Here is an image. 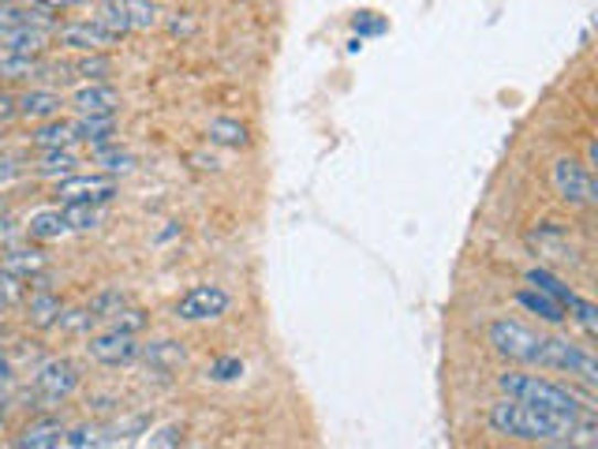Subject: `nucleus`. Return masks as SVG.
I'll use <instances>...</instances> for the list:
<instances>
[{"instance_id":"19","label":"nucleus","mask_w":598,"mask_h":449,"mask_svg":"<svg viewBox=\"0 0 598 449\" xmlns=\"http://www.w3.org/2000/svg\"><path fill=\"white\" fill-rule=\"evenodd\" d=\"M61 314H64L61 296H53L50 289H38V292L31 296V303H26V322H31V327H38V330L56 327V322H61Z\"/></svg>"},{"instance_id":"27","label":"nucleus","mask_w":598,"mask_h":449,"mask_svg":"<svg viewBox=\"0 0 598 449\" xmlns=\"http://www.w3.org/2000/svg\"><path fill=\"white\" fill-rule=\"evenodd\" d=\"M210 139L214 142H221V147H233V150H239V147H247L250 142V136H247V128L239 120H210Z\"/></svg>"},{"instance_id":"13","label":"nucleus","mask_w":598,"mask_h":449,"mask_svg":"<svg viewBox=\"0 0 598 449\" xmlns=\"http://www.w3.org/2000/svg\"><path fill=\"white\" fill-rule=\"evenodd\" d=\"M75 113L79 117H117L120 109V94L109 87V83H86V87L75 90Z\"/></svg>"},{"instance_id":"2","label":"nucleus","mask_w":598,"mask_h":449,"mask_svg":"<svg viewBox=\"0 0 598 449\" xmlns=\"http://www.w3.org/2000/svg\"><path fill=\"white\" fill-rule=\"evenodd\" d=\"M498 389H501V397L524 400V405L543 408V413H562L573 419H591V413H595L591 397L580 400V394H576L573 386H557V382H546L538 375L505 371V375H498Z\"/></svg>"},{"instance_id":"29","label":"nucleus","mask_w":598,"mask_h":449,"mask_svg":"<svg viewBox=\"0 0 598 449\" xmlns=\"http://www.w3.org/2000/svg\"><path fill=\"white\" fill-rule=\"evenodd\" d=\"M72 72L79 75V79H86V83H105V75L113 72V61L105 53H86L83 61L72 64Z\"/></svg>"},{"instance_id":"10","label":"nucleus","mask_w":598,"mask_h":449,"mask_svg":"<svg viewBox=\"0 0 598 449\" xmlns=\"http://www.w3.org/2000/svg\"><path fill=\"white\" fill-rule=\"evenodd\" d=\"M86 352H90V360H98L102 367H128V363L139 360V341H135V333L102 330L86 341Z\"/></svg>"},{"instance_id":"17","label":"nucleus","mask_w":598,"mask_h":449,"mask_svg":"<svg viewBox=\"0 0 598 449\" xmlns=\"http://www.w3.org/2000/svg\"><path fill=\"white\" fill-rule=\"evenodd\" d=\"M527 244H532L543 259H554V263H565V259H573V255H576L573 244H568V236L554 225H543L538 233H532V236H527Z\"/></svg>"},{"instance_id":"26","label":"nucleus","mask_w":598,"mask_h":449,"mask_svg":"<svg viewBox=\"0 0 598 449\" xmlns=\"http://www.w3.org/2000/svg\"><path fill=\"white\" fill-rule=\"evenodd\" d=\"M98 23L105 26L109 34H131V19H128V8H124V0H102V8H98Z\"/></svg>"},{"instance_id":"20","label":"nucleus","mask_w":598,"mask_h":449,"mask_svg":"<svg viewBox=\"0 0 598 449\" xmlns=\"http://www.w3.org/2000/svg\"><path fill=\"white\" fill-rule=\"evenodd\" d=\"M516 303H520V308H527L532 314H538V319L549 322V327H562V322H568V314H565L562 303L549 300V296L538 292V289H520V292H516Z\"/></svg>"},{"instance_id":"11","label":"nucleus","mask_w":598,"mask_h":449,"mask_svg":"<svg viewBox=\"0 0 598 449\" xmlns=\"http://www.w3.org/2000/svg\"><path fill=\"white\" fill-rule=\"evenodd\" d=\"M56 38L67 50H79V53H105L113 45H120L117 34H109L98 19H83V23H67V26H56Z\"/></svg>"},{"instance_id":"8","label":"nucleus","mask_w":598,"mask_h":449,"mask_svg":"<svg viewBox=\"0 0 598 449\" xmlns=\"http://www.w3.org/2000/svg\"><path fill=\"white\" fill-rule=\"evenodd\" d=\"M117 195V177L109 173H72L64 180H56V199L61 203H94V206H105L113 203Z\"/></svg>"},{"instance_id":"1","label":"nucleus","mask_w":598,"mask_h":449,"mask_svg":"<svg viewBox=\"0 0 598 449\" xmlns=\"http://www.w3.org/2000/svg\"><path fill=\"white\" fill-rule=\"evenodd\" d=\"M490 431L501 438H513V442H576L580 435V424L587 419H573L562 413H543V408H532L524 400L501 397L498 405H490Z\"/></svg>"},{"instance_id":"22","label":"nucleus","mask_w":598,"mask_h":449,"mask_svg":"<svg viewBox=\"0 0 598 449\" xmlns=\"http://www.w3.org/2000/svg\"><path fill=\"white\" fill-rule=\"evenodd\" d=\"M26 236L31 240H61V236H67L64 210H42V214H34L31 225H26Z\"/></svg>"},{"instance_id":"3","label":"nucleus","mask_w":598,"mask_h":449,"mask_svg":"<svg viewBox=\"0 0 598 449\" xmlns=\"http://www.w3.org/2000/svg\"><path fill=\"white\" fill-rule=\"evenodd\" d=\"M527 285L538 289V292H546L549 300L562 303L565 314L587 333V338H598V311H595V303L584 300V296L576 292V289H568V285L554 270H546V266H532V270H527Z\"/></svg>"},{"instance_id":"39","label":"nucleus","mask_w":598,"mask_h":449,"mask_svg":"<svg viewBox=\"0 0 598 449\" xmlns=\"http://www.w3.org/2000/svg\"><path fill=\"white\" fill-rule=\"evenodd\" d=\"M0 431H4V400H0Z\"/></svg>"},{"instance_id":"33","label":"nucleus","mask_w":598,"mask_h":449,"mask_svg":"<svg viewBox=\"0 0 598 449\" xmlns=\"http://www.w3.org/2000/svg\"><path fill=\"white\" fill-rule=\"evenodd\" d=\"M244 375V363H239L236 356H225V360H217L214 367H210V378L214 382H233Z\"/></svg>"},{"instance_id":"30","label":"nucleus","mask_w":598,"mask_h":449,"mask_svg":"<svg viewBox=\"0 0 598 449\" xmlns=\"http://www.w3.org/2000/svg\"><path fill=\"white\" fill-rule=\"evenodd\" d=\"M124 303H131V300H128V296H124L120 289H105V292H98V296H94V300H90V308H86V311L94 314V322H105V319H109L113 311H120Z\"/></svg>"},{"instance_id":"25","label":"nucleus","mask_w":598,"mask_h":449,"mask_svg":"<svg viewBox=\"0 0 598 449\" xmlns=\"http://www.w3.org/2000/svg\"><path fill=\"white\" fill-rule=\"evenodd\" d=\"M94 161L102 165V173L117 177V173H131L135 169V158L128 150H120L117 142H105V147H94Z\"/></svg>"},{"instance_id":"12","label":"nucleus","mask_w":598,"mask_h":449,"mask_svg":"<svg viewBox=\"0 0 598 449\" xmlns=\"http://www.w3.org/2000/svg\"><path fill=\"white\" fill-rule=\"evenodd\" d=\"M139 360L147 363V375L169 382L188 363V349L180 341H150V345H139Z\"/></svg>"},{"instance_id":"28","label":"nucleus","mask_w":598,"mask_h":449,"mask_svg":"<svg viewBox=\"0 0 598 449\" xmlns=\"http://www.w3.org/2000/svg\"><path fill=\"white\" fill-rule=\"evenodd\" d=\"M124 8H128L131 31H153V26H161V8L153 0H124Z\"/></svg>"},{"instance_id":"24","label":"nucleus","mask_w":598,"mask_h":449,"mask_svg":"<svg viewBox=\"0 0 598 449\" xmlns=\"http://www.w3.org/2000/svg\"><path fill=\"white\" fill-rule=\"evenodd\" d=\"M75 165H79V158H75L67 147H61V150H42V165H38V177L64 180V177L75 173Z\"/></svg>"},{"instance_id":"7","label":"nucleus","mask_w":598,"mask_h":449,"mask_svg":"<svg viewBox=\"0 0 598 449\" xmlns=\"http://www.w3.org/2000/svg\"><path fill=\"white\" fill-rule=\"evenodd\" d=\"M549 177H554L557 195H562L568 206H595L598 203V184L591 177V165H584V161H576V158L554 161V173Z\"/></svg>"},{"instance_id":"36","label":"nucleus","mask_w":598,"mask_h":449,"mask_svg":"<svg viewBox=\"0 0 598 449\" xmlns=\"http://www.w3.org/2000/svg\"><path fill=\"white\" fill-rule=\"evenodd\" d=\"M38 8H45V12H64V8H75L83 4V0H34Z\"/></svg>"},{"instance_id":"31","label":"nucleus","mask_w":598,"mask_h":449,"mask_svg":"<svg viewBox=\"0 0 598 449\" xmlns=\"http://www.w3.org/2000/svg\"><path fill=\"white\" fill-rule=\"evenodd\" d=\"M105 327L120 330V333H139L142 327H147V314H142L139 308H131V303H124L120 311H113L109 319H105Z\"/></svg>"},{"instance_id":"21","label":"nucleus","mask_w":598,"mask_h":449,"mask_svg":"<svg viewBox=\"0 0 598 449\" xmlns=\"http://www.w3.org/2000/svg\"><path fill=\"white\" fill-rule=\"evenodd\" d=\"M31 142L38 150H61V147H72L75 136H72V124L53 117V120H42L38 124V131L31 136Z\"/></svg>"},{"instance_id":"15","label":"nucleus","mask_w":598,"mask_h":449,"mask_svg":"<svg viewBox=\"0 0 598 449\" xmlns=\"http://www.w3.org/2000/svg\"><path fill=\"white\" fill-rule=\"evenodd\" d=\"M61 105H64L61 94H53V90H26L15 98V117L42 124V120L61 117Z\"/></svg>"},{"instance_id":"35","label":"nucleus","mask_w":598,"mask_h":449,"mask_svg":"<svg viewBox=\"0 0 598 449\" xmlns=\"http://www.w3.org/2000/svg\"><path fill=\"white\" fill-rule=\"evenodd\" d=\"M147 442H150V446H180V442H183V431L169 424V427H161V431H153Z\"/></svg>"},{"instance_id":"5","label":"nucleus","mask_w":598,"mask_h":449,"mask_svg":"<svg viewBox=\"0 0 598 449\" xmlns=\"http://www.w3.org/2000/svg\"><path fill=\"white\" fill-rule=\"evenodd\" d=\"M535 367L565 371V375H576L580 382H587V386H595L598 382V363H595L591 352H587L584 345H573V341H562V338H543Z\"/></svg>"},{"instance_id":"18","label":"nucleus","mask_w":598,"mask_h":449,"mask_svg":"<svg viewBox=\"0 0 598 449\" xmlns=\"http://www.w3.org/2000/svg\"><path fill=\"white\" fill-rule=\"evenodd\" d=\"M72 136L75 142H86V147H105L117 136V117H79L72 124Z\"/></svg>"},{"instance_id":"38","label":"nucleus","mask_w":598,"mask_h":449,"mask_svg":"<svg viewBox=\"0 0 598 449\" xmlns=\"http://www.w3.org/2000/svg\"><path fill=\"white\" fill-rule=\"evenodd\" d=\"M4 386H8V371L0 367V394H4Z\"/></svg>"},{"instance_id":"32","label":"nucleus","mask_w":598,"mask_h":449,"mask_svg":"<svg viewBox=\"0 0 598 449\" xmlns=\"http://www.w3.org/2000/svg\"><path fill=\"white\" fill-rule=\"evenodd\" d=\"M109 438H105V427H75V431H64V446H72V449H86V446H105Z\"/></svg>"},{"instance_id":"37","label":"nucleus","mask_w":598,"mask_h":449,"mask_svg":"<svg viewBox=\"0 0 598 449\" xmlns=\"http://www.w3.org/2000/svg\"><path fill=\"white\" fill-rule=\"evenodd\" d=\"M15 117V98H8V94H0V124H8Z\"/></svg>"},{"instance_id":"9","label":"nucleus","mask_w":598,"mask_h":449,"mask_svg":"<svg viewBox=\"0 0 598 449\" xmlns=\"http://www.w3.org/2000/svg\"><path fill=\"white\" fill-rule=\"evenodd\" d=\"M228 292L221 285H195L188 289L177 300V319L180 322H210V319H221L228 311Z\"/></svg>"},{"instance_id":"34","label":"nucleus","mask_w":598,"mask_h":449,"mask_svg":"<svg viewBox=\"0 0 598 449\" xmlns=\"http://www.w3.org/2000/svg\"><path fill=\"white\" fill-rule=\"evenodd\" d=\"M352 26H355V34L366 38V34H382L385 31V19H378L374 12H360L352 19Z\"/></svg>"},{"instance_id":"41","label":"nucleus","mask_w":598,"mask_h":449,"mask_svg":"<svg viewBox=\"0 0 598 449\" xmlns=\"http://www.w3.org/2000/svg\"><path fill=\"white\" fill-rule=\"evenodd\" d=\"M0 4H15V0H0Z\"/></svg>"},{"instance_id":"16","label":"nucleus","mask_w":598,"mask_h":449,"mask_svg":"<svg viewBox=\"0 0 598 449\" xmlns=\"http://www.w3.org/2000/svg\"><path fill=\"white\" fill-rule=\"evenodd\" d=\"M64 431L67 427L61 424V419L42 416L38 424H31L23 435L15 438V446L19 449H56V446H64Z\"/></svg>"},{"instance_id":"40","label":"nucleus","mask_w":598,"mask_h":449,"mask_svg":"<svg viewBox=\"0 0 598 449\" xmlns=\"http://www.w3.org/2000/svg\"><path fill=\"white\" fill-rule=\"evenodd\" d=\"M0 214H4V199H0Z\"/></svg>"},{"instance_id":"23","label":"nucleus","mask_w":598,"mask_h":449,"mask_svg":"<svg viewBox=\"0 0 598 449\" xmlns=\"http://www.w3.org/2000/svg\"><path fill=\"white\" fill-rule=\"evenodd\" d=\"M102 206L94 203H64V222L67 233H90V228L102 225Z\"/></svg>"},{"instance_id":"14","label":"nucleus","mask_w":598,"mask_h":449,"mask_svg":"<svg viewBox=\"0 0 598 449\" xmlns=\"http://www.w3.org/2000/svg\"><path fill=\"white\" fill-rule=\"evenodd\" d=\"M0 274H4L8 281L34 285L38 277L45 274V255L34 252V247H23V252H8V255H0Z\"/></svg>"},{"instance_id":"4","label":"nucleus","mask_w":598,"mask_h":449,"mask_svg":"<svg viewBox=\"0 0 598 449\" xmlns=\"http://www.w3.org/2000/svg\"><path fill=\"white\" fill-rule=\"evenodd\" d=\"M83 386V367L67 356L45 360L42 367L34 371V405L38 408H56L64 405L75 389Z\"/></svg>"},{"instance_id":"6","label":"nucleus","mask_w":598,"mask_h":449,"mask_svg":"<svg viewBox=\"0 0 598 449\" xmlns=\"http://www.w3.org/2000/svg\"><path fill=\"white\" fill-rule=\"evenodd\" d=\"M487 341H490V349H494L498 356L527 363V367H535V363H538V349H543V338H538L535 330H527L524 322H513V319L490 322Z\"/></svg>"}]
</instances>
